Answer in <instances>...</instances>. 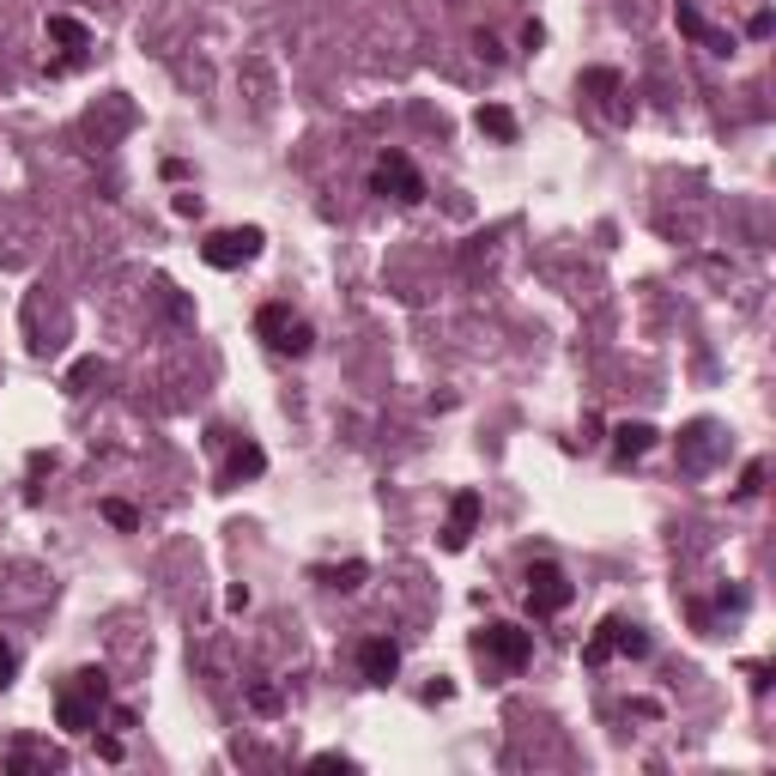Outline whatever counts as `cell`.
<instances>
[{
	"mask_svg": "<svg viewBox=\"0 0 776 776\" xmlns=\"http://www.w3.org/2000/svg\"><path fill=\"white\" fill-rule=\"evenodd\" d=\"M103 704H110V674H103V667H80V674H68V685L55 692V722L68 734H92Z\"/></svg>",
	"mask_w": 776,
	"mask_h": 776,
	"instance_id": "1",
	"label": "cell"
},
{
	"mask_svg": "<svg viewBox=\"0 0 776 776\" xmlns=\"http://www.w3.org/2000/svg\"><path fill=\"white\" fill-rule=\"evenodd\" d=\"M255 334H262L274 353H292V358H304L309 346H316V328H309L304 316H292L286 304H262V309H255Z\"/></svg>",
	"mask_w": 776,
	"mask_h": 776,
	"instance_id": "2",
	"label": "cell"
},
{
	"mask_svg": "<svg viewBox=\"0 0 776 776\" xmlns=\"http://www.w3.org/2000/svg\"><path fill=\"white\" fill-rule=\"evenodd\" d=\"M473 655L480 662H491V667H503V674H522L528 667V655H534V637H528L522 625H486L480 637H473Z\"/></svg>",
	"mask_w": 776,
	"mask_h": 776,
	"instance_id": "3",
	"label": "cell"
},
{
	"mask_svg": "<svg viewBox=\"0 0 776 776\" xmlns=\"http://www.w3.org/2000/svg\"><path fill=\"white\" fill-rule=\"evenodd\" d=\"M613 655H650V631L631 625V619H601L589 637V650H582V662L589 667H606Z\"/></svg>",
	"mask_w": 776,
	"mask_h": 776,
	"instance_id": "4",
	"label": "cell"
},
{
	"mask_svg": "<svg viewBox=\"0 0 776 776\" xmlns=\"http://www.w3.org/2000/svg\"><path fill=\"white\" fill-rule=\"evenodd\" d=\"M255 255H262V231H255V225L213 231V237L201 243V262H206V267H218V274H237V267H249Z\"/></svg>",
	"mask_w": 776,
	"mask_h": 776,
	"instance_id": "5",
	"label": "cell"
},
{
	"mask_svg": "<svg viewBox=\"0 0 776 776\" xmlns=\"http://www.w3.org/2000/svg\"><path fill=\"white\" fill-rule=\"evenodd\" d=\"M571 576H564V564H552V559H540V564H528V613L534 619H552V613H564L571 606Z\"/></svg>",
	"mask_w": 776,
	"mask_h": 776,
	"instance_id": "6",
	"label": "cell"
},
{
	"mask_svg": "<svg viewBox=\"0 0 776 776\" xmlns=\"http://www.w3.org/2000/svg\"><path fill=\"white\" fill-rule=\"evenodd\" d=\"M370 188L377 194H395V201H425V176L412 171V159H400V152H382L377 171H370Z\"/></svg>",
	"mask_w": 776,
	"mask_h": 776,
	"instance_id": "7",
	"label": "cell"
},
{
	"mask_svg": "<svg viewBox=\"0 0 776 776\" xmlns=\"http://www.w3.org/2000/svg\"><path fill=\"white\" fill-rule=\"evenodd\" d=\"M716 456H722V431H716V425H709V419L685 425V437H680L685 473H709V468H716Z\"/></svg>",
	"mask_w": 776,
	"mask_h": 776,
	"instance_id": "8",
	"label": "cell"
},
{
	"mask_svg": "<svg viewBox=\"0 0 776 776\" xmlns=\"http://www.w3.org/2000/svg\"><path fill=\"white\" fill-rule=\"evenodd\" d=\"M480 491H456L449 498V528H443V547L449 552H468V540H473V528H480Z\"/></svg>",
	"mask_w": 776,
	"mask_h": 776,
	"instance_id": "9",
	"label": "cell"
},
{
	"mask_svg": "<svg viewBox=\"0 0 776 776\" xmlns=\"http://www.w3.org/2000/svg\"><path fill=\"white\" fill-rule=\"evenodd\" d=\"M358 674H365V685H388L400 674V650L388 637H370V643H358Z\"/></svg>",
	"mask_w": 776,
	"mask_h": 776,
	"instance_id": "10",
	"label": "cell"
},
{
	"mask_svg": "<svg viewBox=\"0 0 776 776\" xmlns=\"http://www.w3.org/2000/svg\"><path fill=\"white\" fill-rule=\"evenodd\" d=\"M674 24H680V31H685V37H692V43H704V49H709V55H728V49H734V37H722V31H709V19H704V12H697V7H685V0H680V12H674Z\"/></svg>",
	"mask_w": 776,
	"mask_h": 776,
	"instance_id": "11",
	"label": "cell"
},
{
	"mask_svg": "<svg viewBox=\"0 0 776 776\" xmlns=\"http://www.w3.org/2000/svg\"><path fill=\"white\" fill-rule=\"evenodd\" d=\"M37 765H43V770H68V753H49V746H31V741H19V746H12V753H7V770H37Z\"/></svg>",
	"mask_w": 776,
	"mask_h": 776,
	"instance_id": "12",
	"label": "cell"
},
{
	"mask_svg": "<svg viewBox=\"0 0 776 776\" xmlns=\"http://www.w3.org/2000/svg\"><path fill=\"white\" fill-rule=\"evenodd\" d=\"M255 473H267V456H262V443H231L225 480H231V486H243V480H255Z\"/></svg>",
	"mask_w": 776,
	"mask_h": 776,
	"instance_id": "13",
	"label": "cell"
},
{
	"mask_svg": "<svg viewBox=\"0 0 776 776\" xmlns=\"http://www.w3.org/2000/svg\"><path fill=\"white\" fill-rule=\"evenodd\" d=\"M655 437H662V431H655V425H619V431H613V449H619V461H631V456H650V449H655Z\"/></svg>",
	"mask_w": 776,
	"mask_h": 776,
	"instance_id": "14",
	"label": "cell"
},
{
	"mask_svg": "<svg viewBox=\"0 0 776 776\" xmlns=\"http://www.w3.org/2000/svg\"><path fill=\"white\" fill-rule=\"evenodd\" d=\"M370 576V564L365 559H346V564H321V571H316V582H321V589H340V594H353L358 589V582H365Z\"/></svg>",
	"mask_w": 776,
	"mask_h": 776,
	"instance_id": "15",
	"label": "cell"
},
{
	"mask_svg": "<svg viewBox=\"0 0 776 776\" xmlns=\"http://www.w3.org/2000/svg\"><path fill=\"white\" fill-rule=\"evenodd\" d=\"M49 37H55V43L68 49V55H85V49H92V31H85V24L73 19V12H55V19H49Z\"/></svg>",
	"mask_w": 776,
	"mask_h": 776,
	"instance_id": "16",
	"label": "cell"
},
{
	"mask_svg": "<svg viewBox=\"0 0 776 776\" xmlns=\"http://www.w3.org/2000/svg\"><path fill=\"white\" fill-rule=\"evenodd\" d=\"M582 92H594L613 115H625V103H619V73L613 68H589V73H582Z\"/></svg>",
	"mask_w": 776,
	"mask_h": 776,
	"instance_id": "17",
	"label": "cell"
},
{
	"mask_svg": "<svg viewBox=\"0 0 776 776\" xmlns=\"http://www.w3.org/2000/svg\"><path fill=\"white\" fill-rule=\"evenodd\" d=\"M480 134H491L498 146H515V115L503 110V103H486V110H480Z\"/></svg>",
	"mask_w": 776,
	"mask_h": 776,
	"instance_id": "18",
	"label": "cell"
},
{
	"mask_svg": "<svg viewBox=\"0 0 776 776\" xmlns=\"http://www.w3.org/2000/svg\"><path fill=\"white\" fill-rule=\"evenodd\" d=\"M103 522L122 528V534H134V528H140V510H134V503H122V498H103Z\"/></svg>",
	"mask_w": 776,
	"mask_h": 776,
	"instance_id": "19",
	"label": "cell"
},
{
	"mask_svg": "<svg viewBox=\"0 0 776 776\" xmlns=\"http://www.w3.org/2000/svg\"><path fill=\"white\" fill-rule=\"evenodd\" d=\"M98 377H103V365H98V358H80V365L68 370V388H73V395H85V388H92Z\"/></svg>",
	"mask_w": 776,
	"mask_h": 776,
	"instance_id": "20",
	"label": "cell"
},
{
	"mask_svg": "<svg viewBox=\"0 0 776 776\" xmlns=\"http://www.w3.org/2000/svg\"><path fill=\"white\" fill-rule=\"evenodd\" d=\"M765 491V461H753V468L741 473V498H758Z\"/></svg>",
	"mask_w": 776,
	"mask_h": 776,
	"instance_id": "21",
	"label": "cell"
},
{
	"mask_svg": "<svg viewBox=\"0 0 776 776\" xmlns=\"http://www.w3.org/2000/svg\"><path fill=\"white\" fill-rule=\"evenodd\" d=\"M12 674H19V655H12V643L0 637V685H12Z\"/></svg>",
	"mask_w": 776,
	"mask_h": 776,
	"instance_id": "22",
	"label": "cell"
},
{
	"mask_svg": "<svg viewBox=\"0 0 776 776\" xmlns=\"http://www.w3.org/2000/svg\"><path fill=\"white\" fill-rule=\"evenodd\" d=\"M309 765H316V770H353V758H346V753H316Z\"/></svg>",
	"mask_w": 776,
	"mask_h": 776,
	"instance_id": "23",
	"label": "cell"
},
{
	"mask_svg": "<svg viewBox=\"0 0 776 776\" xmlns=\"http://www.w3.org/2000/svg\"><path fill=\"white\" fill-rule=\"evenodd\" d=\"M255 709H267V716H274V709H279V692H274V685H255Z\"/></svg>",
	"mask_w": 776,
	"mask_h": 776,
	"instance_id": "24",
	"label": "cell"
},
{
	"mask_svg": "<svg viewBox=\"0 0 776 776\" xmlns=\"http://www.w3.org/2000/svg\"><path fill=\"white\" fill-rule=\"evenodd\" d=\"M176 213L194 218V213H201V194H194V188H188V194H176Z\"/></svg>",
	"mask_w": 776,
	"mask_h": 776,
	"instance_id": "25",
	"label": "cell"
}]
</instances>
